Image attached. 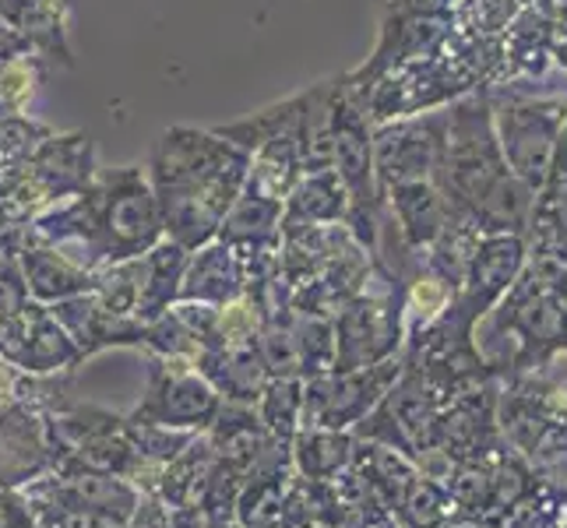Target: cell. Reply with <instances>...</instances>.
Instances as JSON below:
<instances>
[{
	"label": "cell",
	"instance_id": "f1b7e54d",
	"mask_svg": "<svg viewBox=\"0 0 567 528\" xmlns=\"http://www.w3.org/2000/svg\"><path fill=\"white\" fill-rule=\"evenodd\" d=\"M455 500L447 497L441 479H430L416 473V479L409 483L405 497L395 507V521L402 528H441L447 518H455Z\"/></svg>",
	"mask_w": 567,
	"mask_h": 528
},
{
	"label": "cell",
	"instance_id": "7402d4cb",
	"mask_svg": "<svg viewBox=\"0 0 567 528\" xmlns=\"http://www.w3.org/2000/svg\"><path fill=\"white\" fill-rule=\"evenodd\" d=\"M187 258L190 250L169 237H163L148 253H142V297H138V314H134L142 324L163 318L181 300Z\"/></svg>",
	"mask_w": 567,
	"mask_h": 528
},
{
	"label": "cell",
	"instance_id": "d6986e66",
	"mask_svg": "<svg viewBox=\"0 0 567 528\" xmlns=\"http://www.w3.org/2000/svg\"><path fill=\"white\" fill-rule=\"evenodd\" d=\"M194 366H198V374L219 391V398L233 402V405H258L261 391L271 381L258 342L226 345V349H202Z\"/></svg>",
	"mask_w": 567,
	"mask_h": 528
},
{
	"label": "cell",
	"instance_id": "4fadbf2b",
	"mask_svg": "<svg viewBox=\"0 0 567 528\" xmlns=\"http://www.w3.org/2000/svg\"><path fill=\"white\" fill-rule=\"evenodd\" d=\"M50 314L64 324V331L74 339L78 352H82L85 360L100 356V352H106V349H138V352H145L148 324L113 314V310H106L100 300H95V292H82V297L53 303Z\"/></svg>",
	"mask_w": 567,
	"mask_h": 528
},
{
	"label": "cell",
	"instance_id": "9a60e30c",
	"mask_svg": "<svg viewBox=\"0 0 567 528\" xmlns=\"http://www.w3.org/2000/svg\"><path fill=\"white\" fill-rule=\"evenodd\" d=\"M78 0H0V18L47 56L53 68H74L71 14Z\"/></svg>",
	"mask_w": 567,
	"mask_h": 528
},
{
	"label": "cell",
	"instance_id": "cb8c5ba5",
	"mask_svg": "<svg viewBox=\"0 0 567 528\" xmlns=\"http://www.w3.org/2000/svg\"><path fill=\"white\" fill-rule=\"evenodd\" d=\"M357 437L349 429H328V426H300L292 437V468L303 479L328 483L353 462Z\"/></svg>",
	"mask_w": 567,
	"mask_h": 528
},
{
	"label": "cell",
	"instance_id": "d4e9b609",
	"mask_svg": "<svg viewBox=\"0 0 567 528\" xmlns=\"http://www.w3.org/2000/svg\"><path fill=\"white\" fill-rule=\"evenodd\" d=\"M215 468V452L205 434L194 437L184 452L163 465L159 483H155V497H159L169 511L173 507H194L205 494V483Z\"/></svg>",
	"mask_w": 567,
	"mask_h": 528
},
{
	"label": "cell",
	"instance_id": "5b68a950",
	"mask_svg": "<svg viewBox=\"0 0 567 528\" xmlns=\"http://www.w3.org/2000/svg\"><path fill=\"white\" fill-rule=\"evenodd\" d=\"M95 176V148L85 131L50 134L22 166L0 173V229H22L89 187Z\"/></svg>",
	"mask_w": 567,
	"mask_h": 528
},
{
	"label": "cell",
	"instance_id": "277c9868",
	"mask_svg": "<svg viewBox=\"0 0 567 528\" xmlns=\"http://www.w3.org/2000/svg\"><path fill=\"white\" fill-rule=\"evenodd\" d=\"M494 106V131L504 163L536 194L550 184L557 138L567 121V92H536V82L486 85Z\"/></svg>",
	"mask_w": 567,
	"mask_h": 528
},
{
	"label": "cell",
	"instance_id": "6da1fadb",
	"mask_svg": "<svg viewBox=\"0 0 567 528\" xmlns=\"http://www.w3.org/2000/svg\"><path fill=\"white\" fill-rule=\"evenodd\" d=\"M22 232L29 240L64 250L92 271L142 258L166 237L145 166L95 169L89 187L35 215Z\"/></svg>",
	"mask_w": 567,
	"mask_h": 528
},
{
	"label": "cell",
	"instance_id": "d590c367",
	"mask_svg": "<svg viewBox=\"0 0 567 528\" xmlns=\"http://www.w3.org/2000/svg\"><path fill=\"white\" fill-rule=\"evenodd\" d=\"M25 370H18L14 363H8L0 356V420H4L11 408L25 405Z\"/></svg>",
	"mask_w": 567,
	"mask_h": 528
},
{
	"label": "cell",
	"instance_id": "2e32d148",
	"mask_svg": "<svg viewBox=\"0 0 567 528\" xmlns=\"http://www.w3.org/2000/svg\"><path fill=\"white\" fill-rule=\"evenodd\" d=\"M8 363L25 370V374H74L85 363V356L78 352L64 324L50 314V307L29 300L22 335H18Z\"/></svg>",
	"mask_w": 567,
	"mask_h": 528
},
{
	"label": "cell",
	"instance_id": "603a6c76",
	"mask_svg": "<svg viewBox=\"0 0 567 528\" xmlns=\"http://www.w3.org/2000/svg\"><path fill=\"white\" fill-rule=\"evenodd\" d=\"M215 240H223L237 250L279 247L282 244V201L265 198V194H254V190H240V198L229 205Z\"/></svg>",
	"mask_w": 567,
	"mask_h": 528
},
{
	"label": "cell",
	"instance_id": "f546056e",
	"mask_svg": "<svg viewBox=\"0 0 567 528\" xmlns=\"http://www.w3.org/2000/svg\"><path fill=\"white\" fill-rule=\"evenodd\" d=\"M95 300H100L106 310L121 318H134L138 314V297H142V258L131 261H113L95 268ZM138 321V318H134Z\"/></svg>",
	"mask_w": 567,
	"mask_h": 528
},
{
	"label": "cell",
	"instance_id": "836d02e7",
	"mask_svg": "<svg viewBox=\"0 0 567 528\" xmlns=\"http://www.w3.org/2000/svg\"><path fill=\"white\" fill-rule=\"evenodd\" d=\"M0 528H35L32 507L18 486H0Z\"/></svg>",
	"mask_w": 567,
	"mask_h": 528
},
{
	"label": "cell",
	"instance_id": "8fae6325",
	"mask_svg": "<svg viewBox=\"0 0 567 528\" xmlns=\"http://www.w3.org/2000/svg\"><path fill=\"white\" fill-rule=\"evenodd\" d=\"M384 222L381 232L399 240L402 258H416L434 244L444 226L452 222V201L444 198L437 180H413L381 190Z\"/></svg>",
	"mask_w": 567,
	"mask_h": 528
},
{
	"label": "cell",
	"instance_id": "ffe728a7",
	"mask_svg": "<svg viewBox=\"0 0 567 528\" xmlns=\"http://www.w3.org/2000/svg\"><path fill=\"white\" fill-rule=\"evenodd\" d=\"M346 208H349V198L336 169L303 173L282 201V237L315 229V226L346 222Z\"/></svg>",
	"mask_w": 567,
	"mask_h": 528
},
{
	"label": "cell",
	"instance_id": "5bb4252c",
	"mask_svg": "<svg viewBox=\"0 0 567 528\" xmlns=\"http://www.w3.org/2000/svg\"><path fill=\"white\" fill-rule=\"evenodd\" d=\"M18 271H22L29 297L47 307L71 300V297H82V292H92V286H95L92 268L78 265L64 250H56L50 244L29 240L22 229H18Z\"/></svg>",
	"mask_w": 567,
	"mask_h": 528
},
{
	"label": "cell",
	"instance_id": "9c48e42d",
	"mask_svg": "<svg viewBox=\"0 0 567 528\" xmlns=\"http://www.w3.org/2000/svg\"><path fill=\"white\" fill-rule=\"evenodd\" d=\"M525 265H529V237H522V232H483L473 253H468L458 297L444 310V318L437 324L455 331H473L480 318L491 314L507 292H512V286L522 279Z\"/></svg>",
	"mask_w": 567,
	"mask_h": 528
},
{
	"label": "cell",
	"instance_id": "83f0119b",
	"mask_svg": "<svg viewBox=\"0 0 567 528\" xmlns=\"http://www.w3.org/2000/svg\"><path fill=\"white\" fill-rule=\"evenodd\" d=\"M292 314V335H297L300 349V377H318L336 370V324L331 314H318V310H297Z\"/></svg>",
	"mask_w": 567,
	"mask_h": 528
},
{
	"label": "cell",
	"instance_id": "7c38bea8",
	"mask_svg": "<svg viewBox=\"0 0 567 528\" xmlns=\"http://www.w3.org/2000/svg\"><path fill=\"white\" fill-rule=\"evenodd\" d=\"M557 22L546 4H522L512 25L501 35V68L491 85L507 82H543L554 68ZM486 89V85H483Z\"/></svg>",
	"mask_w": 567,
	"mask_h": 528
},
{
	"label": "cell",
	"instance_id": "3957f363",
	"mask_svg": "<svg viewBox=\"0 0 567 528\" xmlns=\"http://www.w3.org/2000/svg\"><path fill=\"white\" fill-rule=\"evenodd\" d=\"M444 155L437 169V184L452 211L468 219L476 229L486 215H494L515 198L522 187L518 176L507 169L504 152L494 131V106L483 89L458 95L447 103Z\"/></svg>",
	"mask_w": 567,
	"mask_h": 528
},
{
	"label": "cell",
	"instance_id": "f35d334b",
	"mask_svg": "<svg viewBox=\"0 0 567 528\" xmlns=\"http://www.w3.org/2000/svg\"><path fill=\"white\" fill-rule=\"evenodd\" d=\"M554 184H567V121H564V131H560V138H557V155H554L550 184H546V187H554Z\"/></svg>",
	"mask_w": 567,
	"mask_h": 528
},
{
	"label": "cell",
	"instance_id": "52a82bcc",
	"mask_svg": "<svg viewBox=\"0 0 567 528\" xmlns=\"http://www.w3.org/2000/svg\"><path fill=\"white\" fill-rule=\"evenodd\" d=\"M374 124L367 121L363 106L353 100V92L346 85L342 74V92L336 103V155H331V169L339 173L346 187V229L353 232V240L370 253L381 258V190L374 176Z\"/></svg>",
	"mask_w": 567,
	"mask_h": 528
},
{
	"label": "cell",
	"instance_id": "74e56055",
	"mask_svg": "<svg viewBox=\"0 0 567 528\" xmlns=\"http://www.w3.org/2000/svg\"><path fill=\"white\" fill-rule=\"evenodd\" d=\"M32 46L25 43V39L22 35H18L8 22H4V18H0V64H4L8 61V56H18V53H29ZM35 53V50H32Z\"/></svg>",
	"mask_w": 567,
	"mask_h": 528
},
{
	"label": "cell",
	"instance_id": "ab89813d",
	"mask_svg": "<svg viewBox=\"0 0 567 528\" xmlns=\"http://www.w3.org/2000/svg\"><path fill=\"white\" fill-rule=\"evenodd\" d=\"M546 8H550L557 25H567V0H546Z\"/></svg>",
	"mask_w": 567,
	"mask_h": 528
},
{
	"label": "cell",
	"instance_id": "484cf974",
	"mask_svg": "<svg viewBox=\"0 0 567 528\" xmlns=\"http://www.w3.org/2000/svg\"><path fill=\"white\" fill-rule=\"evenodd\" d=\"M53 64L39 53H18L8 56L0 64V116H14V113H29V106L39 100Z\"/></svg>",
	"mask_w": 567,
	"mask_h": 528
},
{
	"label": "cell",
	"instance_id": "8992f818",
	"mask_svg": "<svg viewBox=\"0 0 567 528\" xmlns=\"http://www.w3.org/2000/svg\"><path fill=\"white\" fill-rule=\"evenodd\" d=\"M331 324H336V370H360L402 356V279L374 258L367 282L331 314Z\"/></svg>",
	"mask_w": 567,
	"mask_h": 528
},
{
	"label": "cell",
	"instance_id": "ba28073f",
	"mask_svg": "<svg viewBox=\"0 0 567 528\" xmlns=\"http://www.w3.org/2000/svg\"><path fill=\"white\" fill-rule=\"evenodd\" d=\"M219 391L198 374V366L190 360L145 356V391L142 402L127 413V420L205 434L215 416H219Z\"/></svg>",
	"mask_w": 567,
	"mask_h": 528
},
{
	"label": "cell",
	"instance_id": "e0dca14e",
	"mask_svg": "<svg viewBox=\"0 0 567 528\" xmlns=\"http://www.w3.org/2000/svg\"><path fill=\"white\" fill-rule=\"evenodd\" d=\"M53 468L43 413L18 405L0 420V486H25Z\"/></svg>",
	"mask_w": 567,
	"mask_h": 528
},
{
	"label": "cell",
	"instance_id": "4316f807",
	"mask_svg": "<svg viewBox=\"0 0 567 528\" xmlns=\"http://www.w3.org/2000/svg\"><path fill=\"white\" fill-rule=\"evenodd\" d=\"M254 413L271 437L292 447V437H297L303 420V377H271Z\"/></svg>",
	"mask_w": 567,
	"mask_h": 528
},
{
	"label": "cell",
	"instance_id": "44dd1931",
	"mask_svg": "<svg viewBox=\"0 0 567 528\" xmlns=\"http://www.w3.org/2000/svg\"><path fill=\"white\" fill-rule=\"evenodd\" d=\"M342 92V74L300 92V163L303 173L331 169L336 155V103Z\"/></svg>",
	"mask_w": 567,
	"mask_h": 528
},
{
	"label": "cell",
	"instance_id": "d6a6232c",
	"mask_svg": "<svg viewBox=\"0 0 567 528\" xmlns=\"http://www.w3.org/2000/svg\"><path fill=\"white\" fill-rule=\"evenodd\" d=\"M29 292L22 279H0V356H11V349L22 335L25 310H29Z\"/></svg>",
	"mask_w": 567,
	"mask_h": 528
},
{
	"label": "cell",
	"instance_id": "ac0fdd59",
	"mask_svg": "<svg viewBox=\"0 0 567 528\" xmlns=\"http://www.w3.org/2000/svg\"><path fill=\"white\" fill-rule=\"evenodd\" d=\"M244 289H247V271L237 247H229L223 240H208L205 247L190 250L177 303L223 307L229 300H237Z\"/></svg>",
	"mask_w": 567,
	"mask_h": 528
},
{
	"label": "cell",
	"instance_id": "8d00e7d4",
	"mask_svg": "<svg viewBox=\"0 0 567 528\" xmlns=\"http://www.w3.org/2000/svg\"><path fill=\"white\" fill-rule=\"evenodd\" d=\"M0 279H22V271H18V229H0Z\"/></svg>",
	"mask_w": 567,
	"mask_h": 528
},
{
	"label": "cell",
	"instance_id": "e575fe53",
	"mask_svg": "<svg viewBox=\"0 0 567 528\" xmlns=\"http://www.w3.org/2000/svg\"><path fill=\"white\" fill-rule=\"evenodd\" d=\"M124 528H173V511L155 494H142Z\"/></svg>",
	"mask_w": 567,
	"mask_h": 528
},
{
	"label": "cell",
	"instance_id": "7a4b0ae2",
	"mask_svg": "<svg viewBox=\"0 0 567 528\" xmlns=\"http://www.w3.org/2000/svg\"><path fill=\"white\" fill-rule=\"evenodd\" d=\"M250 155L212 127H169L148 155V184L163 215V232L187 250L215 240L229 205L247 184Z\"/></svg>",
	"mask_w": 567,
	"mask_h": 528
},
{
	"label": "cell",
	"instance_id": "60d3db41",
	"mask_svg": "<svg viewBox=\"0 0 567 528\" xmlns=\"http://www.w3.org/2000/svg\"><path fill=\"white\" fill-rule=\"evenodd\" d=\"M522 4H546V0H522Z\"/></svg>",
	"mask_w": 567,
	"mask_h": 528
},
{
	"label": "cell",
	"instance_id": "1f68e13d",
	"mask_svg": "<svg viewBox=\"0 0 567 528\" xmlns=\"http://www.w3.org/2000/svg\"><path fill=\"white\" fill-rule=\"evenodd\" d=\"M124 423H127V441H131V447L145 462H152V465L173 462L194 437H198V434H187V429H169V426H155V423H134L127 416H124Z\"/></svg>",
	"mask_w": 567,
	"mask_h": 528
},
{
	"label": "cell",
	"instance_id": "4dcf8cb0",
	"mask_svg": "<svg viewBox=\"0 0 567 528\" xmlns=\"http://www.w3.org/2000/svg\"><path fill=\"white\" fill-rule=\"evenodd\" d=\"M53 134L50 124L35 121L29 113L0 116V173L22 166L29 155Z\"/></svg>",
	"mask_w": 567,
	"mask_h": 528
},
{
	"label": "cell",
	"instance_id": "30bf717a",
	"mask_svg": "<svg viewBox=\"0 0 567 528\" xmlns=\"http://www.w3.org/2000/svg\"><path fill=\"white\" fill-rule=\"evenodd\" d=\"M447 110H426L399 121L374 124V176L378 190L413 180H437L444 155Z\"/></svg>",
	"mask_w": 567,
	"mask_h": 528
}]
</instances>
